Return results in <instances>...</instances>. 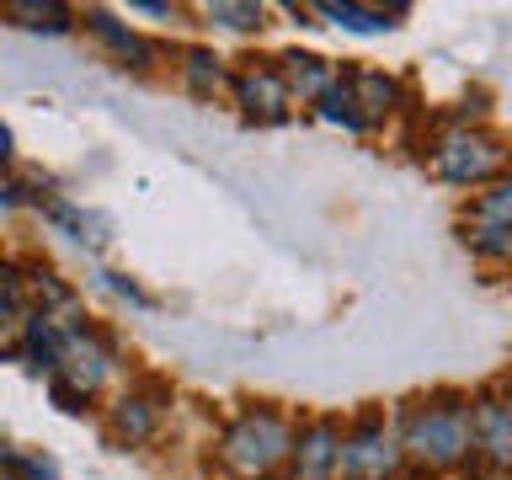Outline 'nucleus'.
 <instances>
[{
    "label": "nucleus",
    "instance_id": "f257e3e1",
    "mask_svg": "<svg viewBox=\"0 0 512 480\" xmlns=\"http://www.w3.org/2000/svg\"><path fill=\"white\" fill-rule=\"evenodd\" d=\"M395 438L411 470L459 480L475 464V427H470V390L438 384L416 390L395 406Z\"/></svg>",
    "mask_w": 512,
    "mask_h": 480
},
{
    "label": "nucleus",
    "instance_id": "f03ea898",
    "mask_svg": "<svg viewBox=\"0 0 512 480\" xmlns=\"http://www.w3.org/2000/svg\"><path fill=\"white\" fill-rule=\"evenodd\" d=\"M294 422L278 400H246L214 438L219 480H283L294 454Z\"/></svg>",
    "mask_w": 512,
    "mask_h": 480
},
{
    "label": "nucleus",
    "instance_id": "7ed1b4c3",
    "mask_svg": "<svg viewBox=\"0 0 512 480\" xmlns=\"http://www.w3.org/2000/svg\"><path fill=\"white\" fill-rule=\"evenodd\" d=\"M422 166L432 182L443 187H491L496 176L512 171V139H502L496 128L486 123H443L438 134L427 139V155Z\"/></svg>",
    "mask_w": 512,
    "mask_h": 480
},
{
    "label": "nucleus",
    "instance_id": "20e7f679",
    "mask_svg": "<svg viewBox=\"0 0 512 480\" xmlns=\"http://www.w3.org/2000/svg\"><path fill=\"white\" fill-rule=\"evenodd\" d=\"M112 368H118V347H112L107 331L86 326L80 315L59 320V363H54V374H48V395H54L64 411H75V416L86 411L96 400V390L112 379Z\"/></svg>",
    "mask_w": 512,
    "mask_h": 480
},
{
    "label": "nucleus",
    "instance_id": "39448f33",
    "mask_svg": "<svg viewBox=\"0 0 512 480\" xmlns=\"http://www.w3.org/2000/svg\"><path fill=\"white\" fill-rule=\"evenodd\" d=\"M406 454L395 438V416L384 406H363L342 416V480H400Z\"/></svg>",
    "mask_w": 512,
    "mask_h": 480
},
{
    "label": "nucleus",
    "instance_id": "423d86ee",
    "mask_svg": "<svg viewBox=\"0 0 512 480\" xmlns=\"http://www.w3.org/2000/svg\"><path fill=\"white\" fill-rule=\"evenodd\" d=\"M230 102L240 107V118L256 123V128H283L294 118V102H288V86H283L272 54L230 64Z\"/></svg>",
    "mask_w": 512,
    "mask_h": 480
},
{
    "label": "nucleus",
    "instance_id": "0eeeda50",
    "mask_svg": "<svg viewBox=\"0 0 512 480\" xmlns=\"http://www.w3.org/2000/svg\"><path fill=\"white\" fill-rule=\"evenodd\" d=\"M166 411H171V390L160 379H139V384H128V390L107 406V443L112 448H144L155 438L160 427H166Z\"/></svg>",
    "mask_w": 512,
    "mask_h": 480
},
{
    "label": "nucleus",
    "instance_id": "6e6552de",
    "mask_svg": "<svg viewBox=\"0 0 512 480\" xmlns=\"http://www.w3.org/2000/svg\"><path fill=\"white\" fill-rule=\"evenodd\" d=\"M470 427H475V464L486 480H512V406L496 395V384H480L470 395Z\"/></svg>",
    "mask_w": 512,
    "mask_h": 480
},
{
    "label": "nucleus",
    "instance_id": "1a4fd4ad",
    "mask_svg": "<svg viewBox=\"0 0 512 480\" xmlns=\"http://www.w3.org/2000/svg\"><path fill=\"white\" fill-rule=\"evenodd\" d=\"M283 480H342V416L336 411L299 416Z\"/></svg>",
    "mask_w": 512,
    "mask_h": 480
},
{
    "label": "nucleus",
    "instance_id": "9d476101",
    "mask_svg": "<svg viewBox=\"0 0 512 480\" xmlns=\"http://www.w3.org/2000/svg\"><path fill=\"white\" fill-rule=\"evenodd\" d=\"M342 91L352 107V123H358V139L379 134L384 123L406 107V91L390 70H368V64H342Z\"/></svg>",
    "mask_w": 512,
    "mask_h": 480
},
{
    "label": "nucleus",
    "instance_id": "9b49d317",
    "mask_svg": "<svg viewBox=\"0 0 512 480\" xmlns=\"http://www.w3.org/2000/svg\"><path fill=\"white\" fill-rule=\"evenodd\" d=\"M80 22H86V32H91V38L102 43L107 54L123 64V70H134V75H150L155 64L166 59V48H160V43H150L144 32H134L128 22H118V16H112V11H102V6L80 11Z\"/></svg>",
    "mask_w": 512,
    "mask_h": 480
},
{
    "label": "nucleus",
    "instance_id": "f8f14e48",
    "mask_svg": "<svg viewBox=\"0 0 512 480\" xmlns=\"http://www.w3.org/2000/svg\"><path fill=\"white\" fill-rule=\"evenodd\" d=\"M272 59H278V75L288 86L294 112H315V102L331 91V80H336V64L326 54H315V48H283V54H272Z\"/></svg>",
    "mask_w": 512,
    "mask_h": 480
},
{
    "label": "nucleus",
    "instance_id": "ddd939ff",
    "mask_svg": "<svg viewBox=\"0 0 512 480\" xmlns=\"http://www.w3.org/2000/svg\"><path fill=\"white\" fill-rule=\"evenodd\" d=\"M310 16L320 22H331L336 32H352V38H384V32L400 27V16L411 6H358V0H315V6H304Z\"/></svg>",
    "mask_w": 512,
    "mask_h": 480
},
{
    "label": "nucleus",
    "instance_id": "4468645a",
    "mask_svg": "<svg viewBox=\"0 0 512 480\" xmlns=\"http://www.w3.org/2000/svg\"><path fill=\"white\" fill-rule=\"evenodd\" d=\"M176 80H182V91L208 102V96L230 91V64H224L208 43H187V48H176Z\"/></svg>",
    "mask_w": 512,
    "mask_h": 480
},
{
    "label": "nucleus",
    "instance_id": "2eb2a0df",
    "mask_svg": "<svg viewBox=\"0 0 512 480\" xmlns=\"http://www.w3.org/2000/svg\"><path fill=\"white\" fill-rule=\"evenodd\" d=\"M32 203L43 208V219H54L70 240H80V246H107L112 224H107L102 214H91V208H80V203H70V198H59V192H38Z\"/></svg>",
    "mask_w": 512,
    "mask_h": 480
},
{
    "label": "nucleus",
    "instance_id": "dca6fc26",
    "mask_svg": "<svg viewBox=\"0 0 512 480\" xmlns=\"http://www.w3.org/2000/svg\"><path fill=\"white\" fill-rule=\"evenodd\" d=\"M198 16L219 32H235V38H251V32L267 27V6L262 0H208L198 6Z\"/></svg>",
    "mask_w": 512,
    "mask_h": 480
},
{
    "label": "nucleus",
    "instance_id": "f3484780",
    "mask_svg": "<svg viewBox=\"0 0 512 480\" xmlns=\"http://www.w3.org/2000/svg\"><path fill=\"white\" fill-rule=\"evenodd\" d=\"M459 219H470V224H491V230H512V171L507 176H496L491 187H480L470 208H464Z\"/></svg>",
    "mask_w": 512,
    "mask_h": 480
},
{
    "label": "nucleus",
    "instance_id": "a211bd4d",
    "mask_svg": "<svg viewBox=\"0 0 512 480\" xmlns=\"http://www.w3.org/2000/svg\"><path fill=\"white\" fill-rule=\"evenodd\" d=\"M6 16H11V22H22L27 32H70L80 22L64 0H11Z\"/></svg>",
    "mask_w": 512,
    "mask_h": 480
},
{
    "label": "nucleus",
    "instance_id": "6ab92c4d",
    "mask_svg": "<svg viewBox=\"0 0 512 480\" xmlns=\"http://www.w3.org/2000/svg\"><path fill=\"white\" fill-rule=\"evenodd\" d=\"M459 240L475 262H491V267H512V230H491V224H470L459 219Z\"/></svg>",
    "mask_w": 512,
    "mask_h": 480
},
{
    "label": "nucleus",
    "instance_id": "aec40b11",
    "mask_svg": "<svg viewBox=\"0 0 512 480\" xmlns=\"http://www.w3.org/2000/svg\"><path fill=\"white\" fill-rule=\"evenodd\" d=\"M96 278H102L107 294H118L123 304H134V310H155V299L144 294V288H139L134 278H128V272H96Z\"/></svg>",
    "mask_w": 512,
    "mask_h": 480
},
{
    "label": "nucleus",
    "instance_id": "412c9836",
    "mask_svg": "<svg viewBox=\"0 0 512 480\" xmlns=\"http://www.w3.org/2000/svg\"><path fill=\"white\" fill-rule=\"evenodd\" d=\"M6 470L16 475V480H59V464L48 459V454H16L11 448V464Z\"/></svg>",
    "mask_w": 512,
    "mask_h": 480
},
{
    "label": "nucleus",
    "instance_id": "4be33fe9",
    "mask_svg": "<svg viewBox=\"0 0 512 480\" xmlns=\"http://www.w3.org/2000/svg\"><path fill=\"white\" fill-rule=\"evenodd\" d=\"M16 203H27V198H22V187H16L11 176H0V208H16Z\"/></svg>",
    "mask_w": 512,
    "mask_h": 480
},
{
    "label": "nucleus",
    "instance_id": "5701e85b",
    "mask_svg": "<svg viewBox=\"0 0 512 480\" xmlns=\"http://www.w3.org/2000/svg\"><path fill=\"white\" fill-rule=\"evenodd\" d=\"M134 11H144V16H171L176 6H166V0H134Z\"/></svg>",
    "mask_w": 512,
    "mask_h": 480
},
{
    "label": "nucleus",
    "instance_id": "b1692460",
    "mask_svg": "<svg viewBox=\"0 0 512 480\" xmlns=\"http://www.w3.org/2000/svg\"><path fill=\"white\" fill-rule=\"evenodd\" d=\"M16 150H11V128L6 123H0V166H6V160H11Z\"/></svg>",
    "mask_w": 512,
    "mask_h": 480
},
{
    "label": "nucleus",
    "instance_id": "393cba45",
    "mask_svg": "<svg viewBox=\"0 0 512 480\" xmlns=\"http://www.w3.org/2000/svg\"><path fill=\"white\" fill-rule=\"evenodd\" d=\"M496 395H502V400H507V406H512V368H507V374H502V379H496Z\"/></svg>",
    "mask_w": 512,
    "mask_h": 480
},
{
    "label": "nucleus",
    "instance_id": "a878e982",
    "mask_svg": "<svg viewBox=\"0 0 512 480\" xmlns=\"http://www.w3.org/2000/svg\"><path fill=\"white\" fill-rule=\"evenodd\" d=\"M6 464H11V448H6V443H0V470H6Z\"/></svg>",
    "mask_w": 512,
    "mask_h": 480
},
{
    "label": "nucleus",
    "instance_id": "bb28decb",
    "mask_svg": "<svg viewBox=\"0 0 512 480\" xmlns=\"http://www.w3.org/2000/svg\"><path fill=\"white\" fill-rule=\"evenodd\" d=\"M0 480H16V475H11V470H0Z\"/></svg>",
    "mask_w": 512,
    "mask_h": 480
}]
</instances>
